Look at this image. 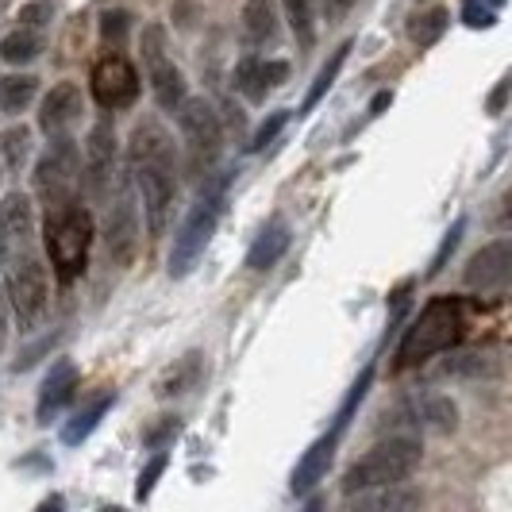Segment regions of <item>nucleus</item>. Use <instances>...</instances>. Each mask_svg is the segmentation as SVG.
I'll list each match as a JSON object with an SVG mask.
<instances>
[{
  "label": "nucleus",
  "instance_id": "obj_38",
  "mask_svg": "<svg viewBox=\"0 0 512 512\" xmlns=\"http://www.w3.org/2000/svg\"><path fill=\"white\" fill-rule=\"evenodd\" d=\"M462 228H466V224H455V228L447 231V239H443V247H439V255H436V262H432V274H428V278H436L439 270H443V262H447V255H451V251H455V243H459L462 239Z\"/></svg>",
  "mask_w": 512,
  "mask_h": 512
},
{
  "label": "nucleus",
  "instance_id": "obj_3",
  "mask_svg": "<svg viewBox=\"0 0 512 512\" xmlns=\"http://www.w3.org/2000/svg\"><path fill=\"white\" fill-rule=\"evenodd\" d=\"M43 247L54 266V278L62 285L77 282L89 266V251H93V216L81 201H70L62 208L47 212L43 224Z\"/></svg>",
  "mask_w": 512,
  "mask_h": 512
},
{
  "label": "nucleus",
  "instance_id": "obj_34",
  "mask_svg": "<svg viewBox=\"0 0 512 512\" xmlns=\"http://www.w3.org/2000/svg\"><path fill=\"white\" fill-rule=\"evenodd\" d=\"M166 462H170L166 459V451H158V455L143 466V474H139V482H135V501H147V497H151L154 486H158V478L166 474Z\"/></svg>",
  "mask_w": 512,
  "mask_h": 512
},
{
  "label": "nucleus",
  "instance_id": "obj_43",
  "mask_svg": "<svg viewBox=\"0 0 512 512\" xmlns=\"http://www.w3.org/2000/svg\"><path fill=\"white\" fill-rule=\"evenodd\" d=\"M301 512H328V505H324V497H308Z\"/></svg>",
  "mask_w": 512,
  "mask_h": 512
},
{
  "label": "nucleus",
  "instance_id": "obj_6",
  "mask_svg": "<svg viewBox=\"0 0 512 512\" xmlns=\"http://www.w3.org/2000/svg\"><path fill=\"white\" fill-rule=\"evenodd\" d=\"M31 185H35V197L47 205V212L77 201V193H81V151H77L70 135L51 139V147L43 151V158L31 170Z\"/></svg>",
  "mask_w": 512,
  "mask_h": 512
},
{
  "label": "nucleus",
  "instance_id": "obj_20",
  "mask_svg": "<svg viewBox=\"0 0 512 512\" xmlns=\"http://www.w3.org/2000/svg\"><path fill=\"white\" fill-rule=\"evenodd\" d=\"M282 16H278V0H247L243 4V39L251 47H274L282 39Z\"/></svg>",
  "mask_w": 512,
  "mask_h": 512
},
{
  "label": "nucleus",
  "instance_id": "obj_40",
  "mask_svg": "<svg viewBox=\"0 0 512 512\" xmlns=\"http://www.w3.org/2000/svg\"><path fill=\"white\" fill-rule=\"evenodd\" d=\"M505 97H509V77L497 81V93L489 97V112H501V108H505Z\"/></svg>",
  "mask_w": 512,
  "mask_h": 512
},
{
  "label": "nucleus",
  "instance_id": "obj_8",
  "mask_svg": "<svg viewBox=\"0 0 512 512\" xmlns=\"http://www.w3.org/2000/svg\"><path fill=\"white\" fill-rule=\"evenodd\" d=\"M8 305H12V316H16V324H20V332H31L39 320H43V312H47V270H43V262H35V258H20L16 266H12V274H8Z\"/></svg>",
  "mask_w": 512,
  "mask_h": 512
},
{
  "label": "nucleus",
  "instance_id": "obj_42",
  "mask_svg": "<svg viewBox=\"0 0 512 512\" xmlns=\"http://www.w3.org/2000/svg\"><path fill=\"white\" fill-rule=\"evenodd\" d=\"M4 339H8V320H4V289H0V351H4Z\"/></svg>",
  "mask_w": 512,
  "mask_h": 512
},
{
  "label": "nucleus",
  "instance_id": "obj_5",
  "mask_svg": "<svg viewBox=\"0 0 512 512\" xmlns=\"http://www.w3.org/2000/svg\"><path fill=\"white\" fill-rule=\"evenodd\" d=\"M224 208H228V178L212 181L201 189V197H197V205L189 208V216H185V224H181L178 239H174V251H170V278H185L201 255H205V247L212 243V235L220 228V216H224Z\"/></svg>",
  "mask_w": 512,
  "mask_h": 512
},
{
  "label": "nucleus",
  "instance_id": "obj_28",
  "mask_svg": "<svg viewBox=\"0 0 512 512\" xmlns=\"http://www.w3.org/2000/svg\"><path fill=\"white\" fill-rule=\"evenodd\" d=\"M27 158H31V131H27L24 124L0 131V166H4L8 174H20L27 166Z\"/></svg>",
  "mask_w": 512,
  "mask_h": 512
},
{
  "label": "nucleus",
  "instance_id": "obj_11",
  "mask_svg": "<svg viewBox=\"0 0 512 512\" xmlns=\"http://www.w3.org/2000/svg\"><path fill=\"white\" fill-rule=\"evenodd\" d=\"M462 282L478 293H497L512 282V243L509 239H493L478 255L466 262Z\"/></svg>",
  "mask_w": 512,
  "mask_h": 512
},
{
  "label": "nucleus",
  "instance_id": "obj_25",
  "mask_svg": "<svg viewBox=\"0 0 512 512\" xmlns=\"http://www.w3.org/2000/svg\"><path fill=\"white\" fill-rule=\"evenodd\" d=\"M201 378H205V355H201V351H189V355H181V359L162 374L158 397H181V393H189Z\"/></svg>",
  "mask_w": 512,
  "mask_h": 512
},
{
  "label": "nucleus",
  "instance_id": "obj_31",
  "mask_svg": "<svg viewBox=\"0 0 512 512\" xmlns=\"http://www.w3.org/2000/svg\"><path fill=\"white\" fill-rule=\"evenodd\" d=\"M501 8H505V0H462V20L474 31H489L501 20Z\"/></svg>",
  "mask_w": 512,
  "mask_h": 512
},
{
  "label": "nucleus",
  "instance_id": "obj_27",
  "mask_svg": "<svg viewBox=\"0 0 512 512\" xmlns=\"http://www.w3.org/2000/svg\"><path fill=\"white\" fill-rule=\"evenodd\" d=\"M447 27H451V12L447 8H428V12H416L409 20V39L416 47H436L447 35Z\"/></svg>",
  "mask_w": 512,
  "mask_h": 512
},
{
  "label": "nucleus",
  "instance_id": "obj_1",
  "mask_svg": "<svg viewBox=\"0 0 512 512\" xmlns=\"http://www.w3.org/2000/svg\"><path fill=\"white\" fill-rule=\"evenodd\" d=\"M128 158L131 181H135V189L143 197L147 231H151V239H158L166 231V224H170L174 197H178V151H174L170 131L162 128L158 120L135 124L128 143Z\"/></svg>",
  "mask_w": 512,
  "mask_h": 512
},
{
  "label": "nucleus",
  "instance_id": "obj_14",
  "mask_svg": "<svg viewBox=\"0 0 512 512\" xmlns=\"http://www.w3.org/2000/svg\"><path fill=\"white\" fill-rule=\"evenodd\" d=\"M81 174H85L93 193H104V185L112 181V174H116V128H112V120L93 124L85 154H81Z\"/></svg>",
  "mask_w": 512,
  "mask_h": 512
},
{
  "label": "nucleus",
  "instance_id": "obj_2",
  "mask_svg": "<svg viewBox=\"0 0 512 512\" xmlns=\"http://www.w3.org/2000/svg\"><path fill=\"white\" fill-rule=\"evenodd\" d=\"M466 301L459 297H432L420 308V316L409 324V332L401 335V347L393 355V370H412L436 359L443 351H451L466 335Z\"/></svg>",
  "mask_w": 512,
  "mask_h": 512
},
{
  "label": "nucleus",
  "instance_id": "obj_39",
  "mask_svg": "<svg viewBox=\"0 0 512 512\" xmlns=\"http://www.w3.org/2000/svg\"><path fill=\"white\" fill-rule=\"evenodd\" d=\"M355 4H359V0H320V12H328L332 20H339V16H347Z\"/></svg>",
  "mask_w": 512,
  "mask_h": 512
},
{
  "label": "nucleus",
  "instance_id": "obj_17",
  "mask_svg": "<svg viewBox=\"0 0 512 512\" xmlns=\"http://www.w3.org/2000/svg\"><path fill=\"white\" fill-rule=\"evenodd\" d=\"M77 389V366L74 359H54L51 370H47V378L39 385V405H35V420L39 424H51L58 412L70 405V397H74Z\"/></svg>",
  "mask_w": 512,
  "mask_h": 512
},
{
  "label": "nucleus",
  "instance_id": "obj_44",
  "mask_svg": "<svg viewBox=\"0 0 512 512\" xmlns=\"http://www.w3.org/2000/svg\"><path fill=\"white\" fill-rule=\"evenodd\" d=\"M101 512H124V509H116V505H108V509H101Z\"/></svg>",
  "mask_w": 512,
  "mask_h": 512
},
{
  "label": "nucleus",
  "instance_id": "obj_10",
  "mask_svg": "<svg viewBox=\"0 0 512 512\" xmlns=\"http://www.w3.org/2000/svg\"><path fill=\"white\" fill-rule=\"evenodd\" d=\"M89 89H93V101L101 104L104 112H120L139 101V74L128 58L120 51L104 54L93 62V74H89Z\"/></svg>",
  "mask_w": 512,
  "mask_h": 512
},
{
  "label": "nucleus",
  "instance_id": "obj_18",
  "mask_svg": "<svg viewBox=\"0 0 512 512\" xmlns=\"http://www.w3.org/2000/svg\"><path fill=\"white\" fill-rule=\"evenodd\" d=\"M335 447H339V436L328 432V436H320L305 455L297 459L293 474H289V493H293V497H308L312 489L324 482V474H328V466H332V459H335Z\"/></svg>",
  "mask_w": 512,
  "mask_h": 512
},
{
  "label": "nucleus",
  "instance_id": "obj_4",
  "mask_svg": "<svg viewBox=\"0 0 512 512\" xmlns=\"http://www.w3.org/2000/svg\"><path fill=\"white\" fill-rule=\"evenodd\" d=\"M424 459V443L416 436H389L378 447H370L347 474H343V493L355 497L366 489H382V486H401L409 482L412 470Z\"/></svg>",
  "mask_w": 512,
  "mask_h": 512
},
{
  "label": "nucleus",
  "instance_id": "obj_24",
  "mask_svg": "<svg viewBox=\"0 0 512 512\" xmlns=\"http://www.w3.org/2000/svg\"><path fill=\"white\" fill-rule=\"evenodd\" d=\"M278 8H282L289 27H293L297 47L312 51L316 35H320V0H278Z\"/></svg>",
  "mask_w": 512,
  "mask_h": 512
},
{
  "label": "nucleus",
  "instance_id": "obj_41",
  "mask_svg": "<svg viewBox=\"0 0 512 512\" xmlns=\"http://www.w3.org/2000/svg\"><path fill=\"white\" fill-rule=\"evenodd\" d=\"M35 512H66V501H62L58 493H51L47 501H39V509H35Z\"/></svg>",
  "mask_w": 512,
  "mask_h": 512
},
{
  "label": "nucleus",
  "instance_id": "obj_26",
  "mask_svg": "<svg viewBox=\"0 0 512 512\" xmlns=\"http://www.w3.org/2000/svg\"><path fill=\"white\" fill-rule=\"evenodd\" d=\"M35 93H39V81H35L31 74L0 77V108H4L8 116H20L27 104L35 101Z\"/></svg>",
  "mask_w": 512,
  "mask_h": 512
},
{
  "label": "nucleus",
  "instance_id": "obj_23",
  "mask_svg": "<svg viewBox=\"0 0 512 512\" xmlns=\"http://www.w3.org/2000/svg\"><path fill=\"white\" fill-rule=\"evenodd\" d=\"M112 401H116V393H108V389L97 393L93 401H85V405L70 416V424L62 428V443H66V447H81L85 439L97 432V424L104 420V412L112 409Z\"/></svg>",
  "mask_w": 512,
  "mask_h": 512
},
{
  "label": "nucleus",
  "instance_id": "obj_35",
  "mask_svg": "<svg viewBox=\"0 0 512 512\" xmlns=\"http://www.w3.org/2000/svg\"><path fill=\"white\" fill-rule=\"evenodd\" d=\"M178 428H181L178 416H162L151 432H143V443H147V447H154V451H162L170 439H178Z\"/></svg>",
  "mask_w": 512,
  "mask_h": 512
},
{
  "label": "nucleus",
  "instance_id": "obj_9",
  "mask_svg": "<svg viewBox=\"0 0 512 512\" xmlns=\"http://www.w3.org/2000/svg\"><path fill=\"white\" fill-rule=\"evenodd\" d=\"M178 128L185 135V147L193 151L197 166L201 162H216L220 158V147H224V120L220 112L205 101V97H185L178 104Z\"/></svg>",
  "mask_w": 512,
  "mask_h": 512
},
{
  "label": "nucleus",
  "instance_id": "obj_12",
  "mask_svg": "<svg viewBox=\"0 0 512 512\" xmlns=\"http://www.w3.org/2000/svg\"><path fill=\"white\" fill-rule=\"evenodd\" d=\"M81 116H85L81 85H74V81H58L51 93L43 97V108H39V128H43L47 139H66Z\"/></svg>",
  "mask_w": 512,
  "mask_h": 512
},
{
  "label": "nucleus",
  "instance_id": "obj_37",
  "mask_svg": "<svg viewBox=\"0 0 512 512\" xmlns=\"http://www.w3.org/2000/svg\"><path fill=\"white\" fill-rule=\"evenodd\" d=\"M128 24H131L128 12H104V16H101V35H104V39H116V43H124V35H128Z\"/></svg>",
  "mask_w": 512,
  "mask_h": 512
},
{
  "label": "nucleus",
  "instance_id": "obj_7",
  "mask_svg": "<svg viewBox=\"0 0 512 512\" xmlns=\"http://www.w3.org/2000/svg\"><path fill=\"white\" fill-rule=\"evenodd\" d=\"M139 58H143V74L151 85L154 101L166 112H178V104L185 101V74L174 66L170 58V43H166V27L147 24L139 35Z\"/></svg>",
  "mask_w": 512,
  "mask_h": 512
},
{
  "label": "nucleus",
  "instance_id": "obj_29",
  "mask_svg": "<svg viewBox=\"0 0 512 512\" xmlns=\"http://www.w3.org/2000/svg\"><path fill=\"white\" fill-rule=\"evenodd\" d=\"M43 54V35L39 31H27V27H16L4 43H0V58L8 66H24V62H35Z\"/></svg>",
  "mask_w": 512,
  "mask_h": 512
},
{
  "label": "nucleus",
  "instance_id": "obj_32",
  "mask_svg": "<svg viewBox=\"0 0 512 512\" xmlns=\"http://www.w3.org/2000/svg\"><path fill=\"white\" fill-rule=\"evenodd\" d=\"M289 120H293L289 112H270V116L262 120V128L255 131V139H251V147H247V151L262 154L266 147H270V143H274V139H278V135H282V128L289 124Z\"/></svg>",
  "mask_w": 512,
  "mask_h": 512
},
{
  "label": "nucleus",
  "instance_id": "obj_13",
  "mask_svg": "<svg viewBox=\"0 0 512 512\" xmlns=\"http://www.w3.org/2000/svg\"><path fill=\"white\" fill-rule=\"evenodd\" d=\"M31 228H35V212L24 193H8L0 201V266L24 255L31 243Z\"/></svg>",
  "mask_w": 512,
  "mask_h": 512
},
{
  "label": "nucleus",
  "instance_id": "obj_19",
  "mask_svg": "<svg viewBox=\"0 0 512 512\" xmlns=\"http://www.w3.org/2000/svg\"><path fill=\"white\" fill-rule=\"evenodd\" d=\"M401 420H405L409 428L455 432V424H459V409H455V401H451V397H439V393H424V397H416V401H409V405H405Z\"/></svg>",
  "mask_w": 512,
  "mask_h": 512
},
{
  "label": "nucleus",
  "instance_id": "obj_33",
  "mask_svg": "<svg viewBox=\"0 0 512 512\" xmlns=\"http://www.w3.org/2000/svg\"><path fill=\"white\" fill-rule=\"evenodd\" d=\"M54 12H58V4H54V0H35V4H24V8H20L16 24L27 27V31H39V27L51 24Z\"/></svg>",
  "mask_w": 512,
  "mask_h": 512
},
{
  "label": "nucleus",
  "instance_id": "obj_16",
  "mask_svg": "<svg viewBox=\"0 0 512 512\" xmlns=\"http://www.w3.org/2000/svg\"><path fill=\"white\" fill-rule=\"evenodd\" d=\"M135 239H139V212H135L131 185H124L112 201V212H108V255L116 262H131Z\"/></svg>",
  "mask_w": 512,
  "mask_h": 512
},
{
  "label": "nucleus",
  "instance_id": "obj_30",
  "mask_svg": "<svg viewBox=\"0 0 512 512\" xmlns=\"http://www.w3.org/2000/svg\"><path fill=\"white\" fill-rule=\"evenodd\" d=\"M347 54H351V43H339V51L328 58V66L316 74V81H312V89H308V97H305V112H312L316 104L328 97V89L335 85V77H339V70L347 66Z\"/></svg>",
  "mask_w": 512,
  "mask_h": 512
},
{
  "label": "nucleus",
  "instance_id": "obj_21",
  "mask_svg": "<svg viewBox=\"0 0 512 512\" xmlns=\"http://www.w3.org/2000/svg\"><path fill=\"white\" fill-rule=\"evenodd\" d=\"M420 489L412 486H382V489H366L351 497V509L347 512H416L420 509Z\"/></svg>",
  "mask_w": 512,
  "mask_h": 512
},
{
  "label": "nucleus",
  "instance_id": "obj_22",
  "mask_svg": "<svg viewBox=\"0 0 512 512\" xmlns=\"http://www.w3.org/2000/svg\"><path fill=\"white\" fill-rule=\"evenodd\" d=\"M289 243H293L289 224H285L282 216H270V220L262 224V231L255 235L251 251H247V266H251V270H270V266H278V258L289 251Z\"/></svg>",
  "mask_w": 512,
  "mask_h": 512
},
{
  "label": "nucleus",
  "instance_id": "obj_15",
  "mask_svg": "<svg viewBox=\"0 0 512 512\" xmlns=\"http://www.w3.org/2000/svg\"><path fill=\"white\" fill-rule=\"evenodd\" d=\"M285 77H289V62L247 54V58L235 66V89L251 104H258V101H266V93H274Z\"/></svg>",
  "mask_w": 512,
  "mask_h": 512
},
{
  "label": "nucleus",
  "instance_id": "obj_36",
  "mask_svg": "<svg viewBox=\"0 0 512 512\" xmlns=\"http://www.w3.org/2000/svg\"><path fill=\"white\" fill-rule=\"evenodd\" d=\"M482 366H486V359H482L478 351H470V355L447 359V374H455V378H474V374H482Z\"/></svg>",
  "mask_w": 512,
  "mask_h": 512
}]
</instances>
